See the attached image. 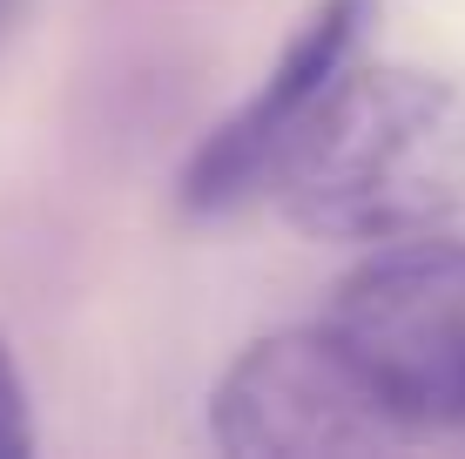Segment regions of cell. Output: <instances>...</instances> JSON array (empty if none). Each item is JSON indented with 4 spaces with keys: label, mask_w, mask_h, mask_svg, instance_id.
Wrapping results in <instances>:
<instances>
[{
    "label": "cell",
    "mask_w": 465,
    "mask_h": 459,
    "mask_svg": "<svg viewBox=\"0 0 465 459\" xmlns=\"http://www.w3.org/2000/svg\"><path fill=\"white\" fill-rule=\"evenodd\" d=\"M263 189L317 244H398L459 224L465 88L411 61H351L270 155Z\"/></svg>",
    "instance_id": "cell-1"
},
{
    "label": "cell",
    "mask_w": 465,
    "mask_h": 459,
    "mask_svg": "<svg viewBox=\"0 0 465 459\" xmlns=\"http://www.w3.org/2000/svg\"><path fill=\"white\" fill-rule=\"evenodd\" d=\"M324 324L405 433L465 425V244L439 230L378 244L338 277Z\"/></svg>",
    "instance_id": "cell-2"
},
{
    "label": "cell",
    "mask_w": 465,
    "mask_h": 459,
    "mask_svg": "<svg viewBox=\"0 0 465 459\" xmlns=\"http://www.w3.org/2000/svg\"><path fill=\"white\" fill-rule=\"evenodd\" d=\"M210 439L236 459H351L411 439L331 324L243 344L210 385Z\"/></svg>",
    "instance_id": "cell-3"
},
{
    "label": "cell",
    "mask_w": 465,
    "mask_h": 459,
    "mask_svg": "<svg viewBox=\"0 0 465 459\" xmlns=\"http://www.w3.org/2000/svg\"><path fill=\"white\" fill-rule=\"evenodd\" d=\"M371 21H378V0H317V7L303 14L297 35L283 41V55L270 61L263 88H256L230 122H216V129L196 142V155H189V169H183V189H175L189 216H223V210H236L250 189H263L270 155L311 115L317 95L358 61Z\"/></svg>",
    "instance_id": "cell-4"
},
{
    "label": "cell",
    "mask_w": 465,
    "mask_h": 459,
    "mask_svg": "<svg viewBox=\"0 0 465 459\" xmlns=\"http://www.w3.org/2000/svg\"><path fill=\"white\" fill-rule=\"evenodd\" d=\"M35 453V405H27V378L14 365V344L0 338V459Z\"/></svg>",
    "instance_id": "cell-5"
},
{
    "label": "cell",
    "mask_w": 465,
    "mask_h": 459,
    "mask_svg": "<svg viewBox=\"0 0 465 459\" xmlns=\"http://www.w3.org/2000/svg\"><path fill=\"white\" fill-rule=\"evenodd\" d=\"M21 7H27V0H0V35H7V27L21 21Z\"/></svg>",
    "instance_id": "cell-6"
}]
</instances>
